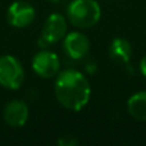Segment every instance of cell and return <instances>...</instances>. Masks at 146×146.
<instances>
[{
    "label": "cell",
    "instance_id": "obj_1",
    "mask_svg": "<svg viewBox=\"0 0 146 146\" xmlns=\"http://www.w3.org/2000/svg\"><path fill=\"white\" fill-rule=\"evenodd\" d=\"M54 92L58 103L72 111L82 110L91 98L88 80L76 69H66L56 74Z\"/></svg>",
    "mask_w": 146,
    "mask_h": 146
},
{
    "label": "cell",
    "instance_id": "obj_2",
    "mask_svg": "<svg viewBox=\"0 0 146 146\" xmlns=\"http://www.w3.org/2000/svg\"><path fill=\"white\" fill-rule=\"evenodd\" d=\"M67 17L78 28H91L101 18V8L96 0H72L67 8Z\"/></svg>",
    "mask_w": 146,
    "mask_h": 146
},
{
    "label": "cell",
    "instance_id": "obj_3",
    "mask_svg": "<svg viewBox=\"0 0 146 146\" xmlns=\"http://www.w3.org/2000/svg\"><path fill=\"white\" fill-rule=\"evenodd\" d=\"M25 81V69L13 55L0 56V85L8 90H18Z\"/></svg>",
    "mask_w": 146,
    "mask_h": 146
},
{
    "label": "cell",
    "instance_id": "obj_4",
    "mask_svg": "<svg viewBox=\"0 0 146 146\" xmlns=\"http://www.w3.org/2000/svg\"><path fill=\"white\" fill-rule=\"evenodd\" d=\"M67 33V21L64 15L59 13H53L45 21V25L41 31V36L38 38V46L41 49H48L50 45L64 38Z\"/></svg>",
    "mask_w": 146,
    "mask_h": 146
},
{
    "label": "cell",
    "instance_id": "obj_5",
    "mask_svg": "<svg viewBox=\"0 0 146 146\" xmlns=\"http://www.w3.org/2000/svg\"><path fill=\"white\" fill-rule=\"evenodd\" d=\"M32 69L41 78H53L60 71V59L55 53L42 49L33 56Z\"/></svg>",
    "mask_w": 146,
    "mask_h": 146
},
{
    "label": "cell",
    "instance_id": "obj_6",
    "mask_svg": "<svg viewBox=\"0 0 146 146\" xmlns=\"http://www.w3.org/2000/svg\"><path fill=\"white\" fill-rule=\"evenodd\" d=\"M36 10L30 3L17 0L9 5L7 12V19L10 26L15 28H25L35 21Z\"/></svg>",
    "mask_w": 146,
    "mask_h": 146
},
{
    "label": "cell",
    "instance_id": "obj_7",
    "mask_svg": "<svg viewBox=\"0 0 146 146\" xmlns=\"http://www.w3.org/2000/svg\"><path fill=\"white\" fill-rule=\"evenodd\" d=\"M63 49L69 58L81 60L90 51V40L81 32H69L64 36Z\"/></svg>",
    "mask_w": 146,
    "mask_h": 146
},
{
    "label": "cell",
    "instance_id": "obj_8",
    "mask_svg": "<svg viewBox=\"0 0 146 146\" xmlns=\"http://www.w3.org/2000/svg\"><path fill=\"white\" fill-rule=\"evenodd\" d=\"M28 115H30L28 105L23 100H18V99L9 101L5 105L3 113L5 123L13 128H21L25 126L28 121Z\"/></svg>",
    "mask_w": 146,
    "mask_h": 146
},
{
    "label": "cell",
    "instance_id": "obj_9",
    "mask_svg": "<svg viewBox=\"0 0 146 146\" xmlns=\"http://www.w3.org/2000/svg\"><path fill=\"white\" fill-rule=\"evenodd\" d=\"M109 56L113 62L121 64H127L132 56V46L126 38L117 37L110 42Z\"/></svg>",
    "mask_w": 146,
    "mask_h": 146
},
{
    "label": "cell",
    "instance_id": "obj_10",
    "mask_svg": "<svg viewBox=\"0 0 146 146\" xmlns=\"http://www.w3.org/2000/svg\"><path fill=\"white\" fill-rule=\"evenodd\" d=\"M127 111L133 119L146 122V91L136 92L128 99Z\"/></svg>",
    "mask_w": 146,
    "mask_h": 146
},
{
    "label": "cell",
    "instance_id": "obj_11",
    "mask_svg": "<svg viewBox=\"0 0 146 146\" xmlns=\"http://www.w3.org/2000/svg\"><path fill=\"white\" fill-rule=\"evenodd\" d=\"M58 145L59 146H77L78 140L74 136H72V135H66V136H62L58 140Z\"/></svg>",
    "mask_w": 146,
    "mask_h": 146
},
{
    "label": "cell",
    "instance_id": "obj_12",
    "mask_svg": "<svg viewBox=\"0 0 146 146\" xmlns=\"http://www.w3.org/2000/svg\"><path fill=\"white\" fill-rule=\"evenodd\" d=\"M140 72H141V74L146 78V54L142 56L141 62H140Z\"/></svg>",
    "mask_w": 146,
    "mask_h": 146
},
{
    "label": "cell",
    "instance_id": "obj_13",
    "mask_svg": "<svg viewBox=\"0 0 146 146\" xmlns=\"http://www.w3.org/2000/svg\"><path fill=\"white\" fill-rule=\"evenodd\" d=\"M49 3H54V4H56V3H60L62 0H48Z\"/></svg>",
    "mask_w": 146,
    "mask_h": 146
}]
</instances>
